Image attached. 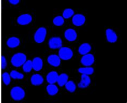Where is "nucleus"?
<instances>
[{"instance_id": "nucleus-19", "label": "nucleus", "mask_w": 127, "mask_h": 103, "mask_svg": "<svg viewBox=\"0 0 127 103\" xmlns=\"http://www.w3.org/2000/svg\"><path fill=\"white\" fill-rule=\"evenodd\" d=\"M47 91L49 95L54 96L58 92L59 89L55 85L50 84L47 86Z\"/></svg>"}, {"instance_id": "nucleus-9", "label": "nucleus", "mask_w": 127, "mask_h": 103, "mask_svg": "<svg viewBox=\"0 0 127 103\" xmlns=\"http://www.w3.org/2000/svg\"><path fill=\"white\" fill-rule=\"evenodd\" d=\"M106 35L107 40L108 42L114 43L117 41L118 36H117L116 33L113 30L111 29H107L106 31Z\"/></svg>"}, {"instance_id": "nucleus-2", "label": "nucleus", "mask_w": 127, "mask_h": 103, "mask_svg": "<svg viewBox=\"0 0 127 103\" xmlns=\"http://www.w3.org/2000/svg\"><path fill=\"white\" fill-rule=\"evenodd\" d=\"M11 96L15 101H21L24 98L25 93L24 90L19 86H15L11 90Z\"/></svg>"}, {"instance_id": "nucleus-6", "label": "nucleus", "mask_w": 127, "mask_h": 103, "mask_svg": "<svg viewBox=\"0 0 127 103\" xmlns=\"http://www.w3.org/2000/svg\"><path fill=\"white\" fill-rule=\"evenodd\" d=\"M95 62V58L92 54L84 55L81 59V63L85 66H91Z\"/></svg>"}, {"instance_id": "nucleus-11", "label": "nucleus", "mask_w": 127, "mask_h": 103, "mask_svg": "<svg viewBox=\"0 0 127 103\" xmlns=\"http://www.w3.org/2000/svg\"><path fill=\"white\" fill-rule=\"evenodd\" d=\"M65 38L70 41H73L75 40L77 38V33L75 30L72 29H67L64 33Z\"/></svg>"}, {"instance_id": "nucleus-7", "label": "nucleus", "mask_w": 127, "mask_h": 103, "mask_svg": "<svg viewBox=\"0 0 127 103\" xmlns=\"http://www.w3.org/2000/svg\"><path fill=\"white\" fill-rule=\"evenodd\" d=\"M32 16L29 14H23L19 16L17 19V23L20 25H27L31 22Z\"/></svg>"}, {"instance_id": "nucleus-8", "label": "nucleus", "mask_w": 127, "mask_h": 103, "mask_svg": "<svg viewBox=\"0 0 127 103\" xmlns=\"http://www.w3.org/2000/svg\"><path fill=\"white\" fill-rule=\"evenodd\" d=\"M85 17L82 14H76L72 18L73 24L76 26H82L84 24L85 22Z\"/></svg>"}, {"instance_id": "nucleus-17", "label": "nucleus", "mask_w": 127, "mask_h": 103, "mask_svg": "<svg viewBox=\"0 0 127 103\" xmlns=\"http://www.w3.org/2000/svg\"><path fill=\"white\" fill-rule=\"evenodd\" d=\"M31 83L34 85H39L42 84L43 82V78L39 74H34L32 75L31 78Z\"/></svg>"}, {"instance_id": "nucleus-16", "label": "nucleus", "mask_w": 127, "mask_h": 103, "mask_svg": "<svg viewBox=\"0 0 127 103\" xmlns=\"http://www.w3.org/2000/svg\"><path fill=\"white\" fill-rule=\"evenodd\" d=\"M91 49V46L88 43H84L79 46L78 52L82 55L88 54Z\"/></svg>"}, {"instance_id": "nucleus-27", "label": "nucleus", "mask_w": 127, "mask_h": 103, "mask_svg": "<svg viewBox=\"0 0 127 103\" xmlns=\"http://www.w3.org/2000/svg\"><path fill=\"white\" fill-rule=\"evenodd\" d=\"M6 66H7V63H6V59L4 56H2V68L3 69H4Z\"/></svg>"}, {"instance_id": "nucleus-20", "label": "nucleus", "mask_w": 127, "mask_h": 103, "mask_svg": "<svg viewBox=\"0 0 127 103\" xmlns=\"http://www.w3.org/2000/svg\"><path fill=\"white\" fill-rule=\"evenodd\" d=\"M78 71L82 74L85 75H92L94 72V69L92 67H84L79 68L78 69Z\"/></svg>"}, {"instance_id": "nucleus-3", "label": "nucleus", "mask_w": 127, "mask_h": 103, "mask_svg": "<svg viewBox=\"0 0 127 103\" xmlns=\"http://www.w3.org/2000/svg\"><path fill=\"white\" fill-rule=\"evenodd\" d=\"M73 56V52L68 47H61L59 52V56L63 60L70 59Z\"/></svg>"}, {"instance_id": "nucleus-13", "label": "nucleus", "mask_w": 127, "mask_h": 103, "mask_svg": "<svg viewBox=\"0 0 127 103\" xmlns=\"http://www.w3.org/2000/svg\"><path fill=\"white\" fill-rule=\"evenodd\" d=\"M32 68L35 71H39L42 69L43 66V62L42 59L39 57H36L33 60Z\"/></svg>"}, {"instance_id": "nucleus-5", "label": "nucleus", "mask_w": 127, "mask_h": 103, "mask_svg": "<svg viewBox=\"0 0 127 103\" xmlns=\"http://www.w3.org/2000/svg\"><path fill=\"white\" fill-rule=\"evenodd\" d=\"M48 44L52 49H57L62 47V41L60 37H52L49 39Z\"/></svg>"}, {"instance_id": "nucleus-26", "label": "nucleus", "mask_w": 127, "mask_h": 103, "mask_svg": "<svg viewBox=\"0 0 127 103\" xmlns=\"http://www.w3.org/2000/svg\"><path fill=\"white\" fill-rule=\"evenodd\" d=\"M74 14V11L71 9H66L63 12V17L64 18H69L71 17Z\"/></svg>"}, {"instance_id": "nucleus-25", "label": "nucleus", "mask_w": 127, "mask_h": 103, "mask_svg": "<svg viewBox=\"0 0 127 103\" xmlns=\"http://www.w3.org/2000/svg\"><path fill=\"white\" fill-rule=\"evenodd\" d=\"M10 77L13 79H21L24 78V75L16 70H12L10 72Z\"/></svg>"}, {"instance_id": "nucleus-1", "label": "nucleus", "mask_w": 127, "mask_h": 103, "mask_svg": "<svg viewBox=\"0 0 127 103\" xmlns=\"http://www.w3.org/2000/svg\"><path fill=\"white\" fill-rule=\"evenodd\" d=\"M26 56L24 53H18L12 56L11 62L12 65L16 67H21L26 61Z\"/></svg>"}, {"instance_id": "nucleus-23", "label": "nucleus", "mask_w": 127, "mask_h": 103, "mask_svg": "<svg viewBox=\"0 0 127 103\" xmlns=\"http://www.w3.org/2000/svg\"><path fill=\"white\" fill-rule=\"evenodd\" d=\"M64 18L62 16H56L53 19V23L56 26H61L64 24Z\"/></svg>"}, {"instance_id": "nucleus-4", "label": "nucleus", "mask_w": 127, "mask_h": 103, "mask_svg": "<svg viewBox=\"0 0 127 103\" xmlns=\"http://www.w3.org/2000/svg\"><path fill=\"white\" fill-rule=\"evenodd\" d=\"M46 29L45 28H40L34 34V40L37 43H41L45 40L46 36Z\"/></svg>"}, {"instance_id": "nucleus-22", "label": "nucleus", "mask_w": 127, "mask_h": 103, "mask_svg": "<svg viewBox=\"0 0 127 103\" xmlns=\"http://www.w3.org/2000/svg\"><path fill=\"white\" fill-rule=\"evenodd\" d=\"M32 62L31 60L26 61L24 64H23V70L25 72H29L31 71L32 69Z\"/></svg>"}, {"instance_id": "nucleus-10", "label": "nucleus", "mask_w": 127, "mask_h": 103, "mask_svg": "<svg viewBox=\"0 0 127 103\" xmlns=\"http://www.w3.org/2000/svg\"><path fill=\"white\" fill-rule=\"evenodd\" d=\"M47 61L50 65L54 67H58L61 64V59L59 56L55 54H53L48 56Z\"/></svg>"}, {"instance_id": "nucleus-14", "label": "nucleus", "mask_w": 127, "mask_h": 103, "mask_svg": "<svg viewBox=\"0 0 127 103\" xmlns=\"http://www.w3.org/2000/svg\"><path fill=\"white\" fill-rule=\"evenodd\" d=\"M59 75L58 72L53 71L48 73V74L47 75V81L49 84H54L57 82L58 80Z\"/></svg>"}, {"instance_id": "nucleus-28", "label": "nucleus", "mask_w": 127, "mask_h": 103, "mask_svg": "<svg viewBox=\"0 0 127 103\" xmlns=\"http://www.w3.org/2000/svg\"><path fill=\"white\" fill-rule=\"evenodd\" d=\"M9 2L12 4L16 5L18 4V3L19 2V0H9Z\"/></svg>"}, {"instance_id": "nucleus-12", "label": "nucleus", "mask_w": 127, "mask_h": 103, "mask_svg": "<svg viewBox=\"0 0 127 103\" xmlns=\"http://www.w3.org/2000/svg\"><path fill=\"white\" fill-rule=\"evenodd\" d=\"M91 83V79L89 76L87 75L82 74L81 76V81L78 85L80 88H85Z\"/></svg>"}, {"instance_id": "nucleus-18", "label": "nucleus", "mask_w": 127, "mask_h": 103, "mask_svg": "<svg viewBox=\"0 0 127 103\" xmlns=\"http://www.w3.org/2000/svg\"><path fill=\"white\" fill-rule=\"evenodd\" d=\"M68 80V76L64 73L61 74L60 75H59L57 82L60 86H63L64 85Z\"/></svg>"}, {"instance_id": "nucleus-24", "label": "nucleus", "mask_w": 127, "mask_h": 103, "mask_svg": "<svg viewBox=\"0 0 127 103\" xmlns=\"http://www.w3.org/2000/svg\"><path fill=\"white\" fill-rule=\"evenodd\" d=\"M2 80L3 82H4V83L8 85L11 82V77L10 75L8 72H4L2 75Z\"/></svg>"}, {"instance_id": "nucleus-21", "label": "nucleus", "mask_w": 127, "mask_h": 103, "mask_svg": "<svg viewBox=\"0 0 127 103\" xmlns=\"http://www.w3.org/2000/svg\"><path fill=\"white\" fill-rule=\"evenodd\" d=\"M65 88L68 91L70 92H73L76 89V86L72 81H68L65 84Z\"/></svg>"}, {"instance_id": "nucleus-15", "label": "nucleus", "mask_w": 127, "mask_h": 103, "mask_svg": "<svg viewBox=\"0 0 127 103\" xmlns=\"http://www.w3.org/2000/svg\"><path fill=\"white\" fill-rule=\"evenodd\" d=\"M19 44V39L18 38L15 37V36L10 38L6 41V44L10 48H15L18 46Z\"/></svg>"}]
</instances>
